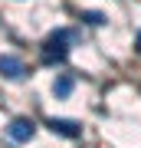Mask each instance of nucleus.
I'll list each match as a JSON object with an SVG mask.
<instances>
[{
	"mask_svg": "<svg viewBox=\"0 0 141 148\" xmlns=\"http://www.w3.org/2000/svg\"><path fill=\"white\" fill-rule=\"evenodd\" d=\"M46 125H49L52 135H63V138H79V135H82V125L72 122V119H49Z\"/></svg>",
	"mask_w": 141,
	"mask_h": 148,
	"instance_id": "nucleus-4",
	"label": "nucleus"
},
{
	"mask_svg": "<svg viewBox=\"0 0 141 148\" xmlns=\"http://www.w3.org/2000/svg\"><path fill=\"white\" fill-rule=\"evenodd\" d=\"M135 46H138V53H141V30H138V40H135Z\"/></svg>",
	"mask_w": 141,
	"mask_h": 148,
	"instance_id": "nucleus-7",
	"label": "nucleus"
},
{
	"mask_svg": "<svg viewBox=\"0 0 141 148\" xmlns=\"http://www.w3.org/2000/svg\"><path fill=\"white\" fill-rule=\"evenodd\" d=\"M0 76L3 79H10V82H20L23 76H26V66H23V59L20 56H0Z\"/></svg>",
	"mask_w": 141,
	"mask_h": 148,
	"instance_id": "nucleus-2",
	"label": "nucleus"
},
{
	"mask_svg": "<svg viewBox=\"0 0 141 148\" xmlns=\"http://www.w3.org/2000/svg\"><path fill=\"white\" fill-rule=\"evenodd\" d=\"M79 20H82V23H89V27H102V23H105V16H102L99 10H82V13H79Z\"/></svg>",
	"mask_w": 141,
	"mask_h": 148,
	"instance_id": "nucleus-6",
	"label": "nucleus"
},
{
	"mask_svg": "<svg viewBox=\"0 0 141 148\" xmlns=\"http://www.w3.org/2000/svg\"><path fill=\"white\" fill-rule=\"evenodd\" d=\"M33 132H36V125H33L30 119H13L10 125H7V135H10L13 142H20V145H23V142H30Z\"/></svg>",
	"mask_w": 141,
	"mask_h": 148,
	"instance_id": "nucleus-3",
	"label": "nucleus"
},
{
	"mask_svg": "<svg viewBox=\"0 0 141 148\" xmlns=\"http://www.w3.org/2000/svg\"><path fill=\"white\" fill-rule=\"evenodd\" d=\"M72 89H76V76H59V79L52 82V95H56V99H69Z\"/></svg>",
	"mask_w": 141,
	"mask_h": 148,
	"instance_id": "nucleus-5",
	"label": "nucleus"
},
{
	"mask_svg": "<svg viewBox=\"0 0 141 148\" xmlns=\"http://www.w3.org/2000/svg\"><path fill=\"white\" fill-rule=\"evenodd\" d=\"M72 40H76V30H56V33H49L46 43H43V49H40L43 63H46V66L66 63V56H69V43H72Z\"/></svg>",
	"mask_w": 141,
	"mask_h": 148,
	"instance_id": "nucleus-1",
	"label": "nucleus"
}]
</instances>
